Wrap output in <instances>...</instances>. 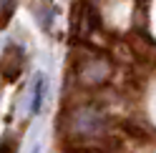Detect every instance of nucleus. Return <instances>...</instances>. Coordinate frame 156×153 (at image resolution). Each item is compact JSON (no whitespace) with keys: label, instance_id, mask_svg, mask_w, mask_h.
I'll use <instances>...</instances> for the list:
<instances>
[{"label":"nucleus","instance_id":"obj_1","mask_svg":"<svg viewBox=\"0 0 156 153\" xmlns=\"http://www.w3.org/2000/svg\"><path fill=\"white\" fill-rule=\"evenodd\" d=\"M23 73V48L10 43L0 55V78L3 83H13Z\"/></svg>","mask_w":156,"mask_h":153},{"label":"nucleus","instance_id":"obj_4","mask_svg":"<svg viewBox=\"0 0 156 153\" xmlns=\"http://www.w3.org/2000/svg\"><path fill=\"white\" fill-rule=\"evenodd\" d=\"M0 153H18V143H15V138L5 136L3 141H0Z\"/></svg>","mask_w":156,"mask_h":153},{"label":"nucleus","instance_id":"obj_2","mask_svg":"<svg viewBox=\"0 0 156 153\" xmlns=\"http://www.w3.org/2000/svg\"><path fill=\"white\" fill-rule=\"evenodd\" d=\"M43 90H45V78L38 75L35 78V95H33V113H41V98H43Z\"/></svg>","mask_w":156,"mask_h":153},{"label":"nucleus","instance_id":"obj_3","mask_svg":"<svg viewBox=\"0 0 156 153\" xmlns=\"http://www.w3.org/2000/svg\"><path fill=\"white\" fill-rule=\"evenodd\" d=\"M15 10V0H0V28H3Z\"/></svg>","mask_w":156,"mask_h":153}]
</instances>
